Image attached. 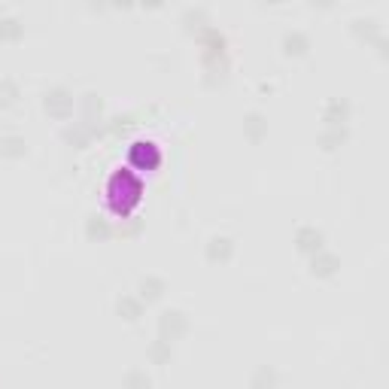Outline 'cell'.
<instances>
[{
  "label": "cell",
  "instance_id": "obj_1",
  "mask_svg": "<svg viewBox=\"0 0 389 389\" xmlns=\"http://www.w3.org/2000/svg\"><path fill=\"white\" fill-rule=\"evenodd\" d=\"M143 198V180L131 167H119L106 180V204L116 216H131V210Z\"/></svg>",
  "mask_w": 389,
  "mask_h": 389
},
{
  "label": "cell",
  "instance_id": "obj_2",
  "mask_svg": "<svg viewBox=\"0 0 389 389\" xmlns=\"http://www.w3.org/2000/svg\"><path fill=\"white\" fill-rule=\"evenodd\" d=\"M128 164L131 171H155L162 164V149L152 140H134L128 146Z\"/></svg>",
  "mask_w": 389,
  "mask_h": 389
},
{
  "label": "cell",
  "instance_id": "obj_3",
  "mask_svg": "<svg viewBox=\"0 0 389 389\" xmlns=\"http://www.w3.org/2000/svg\"><path fill=\"white\" fill-rule=\"evenodd\" d=\"M189 332V316L182 314L180 307H167L162 310V316H158V338L167 341V344H173L177 338Z\"/></svg>",
  "mask_w": 389,
  "mask_h": 389
},
{
  "label": "cell",
  "instance_id": "obj_4",
  "mask_svg": "<svg viewBox=\"0 0 389 389\" xmlns=\"http://www.w3.org/2000/svg\"><path fill=\"white\" fill-rule=\"evenodd\" d=\"M73 91H67V88H61V86H55V88H49L43 95V106H46V113L49 116H55V119H67L73 113Z\"/></svg>",
  "mask_w": 389,
  "mask_h": 389
},
{
  "label": "cell",
  "instance_id": "obj_5",
  "mask_svg": "<svg viewBox=\"0 0 389 389\" xmlns=\"http://www.w3.org/2000/svg\"><path fill=\"white\" fill-rule=\"evenodd\" d=\"M97 134H101V125H95V122H73V125L64 128V140L76 149L88 146L91 137H97Z\"/></svg>",
  "mask_w": 389,
  "mask_h": 389
},
{
  "label": "cell",
  "instance_id": "obj_6",
  "mask_svg": "<svg viewBox=\"0 0 389 389\" xmlns=\"http://www.w3.org/2000/svg\"><path fill=\"white\" fill-rule=\"evenodd\" d=\"M323 243H325V234L319 231L316 225H301L298 231H295V247L301 249V253H307V256H314L323 249Z\"/></svg>",
  "mask_w": 389,
  "mask_h": 389
},
{
  "label": "cell",
  "instance_id": "obj_7",
  "mask_svg": "<svg viewBox=\"0 0 389 389\" xmlns=\"http://www.w3.org/2000/svg\"><path fill=\"white\" fill-rule=\"evenodd\" d=\"M347 119H350V101L347 97H332L323 110L325 128H347Z\"/></svg>",
  "mask_w": 389,
  "mask_h": 389
},
{
  "label": "cell",
  "instance_id": "obj_8",
  "mask_svg": "<svg viewBox=\"0 0 389 389\" xmlns=\"http://www.w3.org/2000/svg\"><path fill=\"white\" fill-rule=\"evenodd\" d=\"M198 40H201L204 46V55H228L225 52V34L219 28H213V25H204L201 30H198Z\"/></svg>",
  "mask_w": 389,
  "mask_h": 389
},
{
  "label": "cell",
  "instance_id": "obj_9",
  "mask_svg": "<svg viewBox=\"0 0 389 389\" xmlns=\"http://www.w3.org/2000/svg\"><path fill=\"white\" fill-rule=\"evenodd\" d=\"M341 268V258L334 253H325V249H319V253L310 256V274L314 277H334Z\"/></svg>",
  "mask_w": 389,
  "mask_h": 389
},
{
  "label": "cell",
  "instance_id": "obj_10",
  "mask_svg": "<svg viewBox=\"0 0 389 389\" xmlns=\"http://www.w3.org/2000/svg\"><path fill=\"white\" fill-rule=\"evenodd\" d=\"M234 253V240L231 238H222V234H216V238L207 240V258L210 262H228Z\"/></svg>",
  "mask_w": 389,
  "mask_h": 389
},
{
  "label": "cell",
  "instance_id": "obj_11",
  "mask_svg": "<svg viewBox=\"0 0 389 389\" xmlns=\"http://www.w3.org/2000/svg\"><path fill=\"white\" fill-rule=\"evenodd\" d=\"M307 49H310V37L304 34V30L292 28V30H286L283 34V52L286 55H304Z\"/></svg>",
  "mask_w": 389,
  "mask_h": 389
},
{
  "label": "cell",
  "instance_id": "obj_12",
  "mask_svg": "<svg viewBox=\"0 0 389 389\" xmlns=\"http://www.w3.org/2000/svg\"><path fill=\"white\" fill-rule=\"evenodd\" d=\"M164 292H167V283L162 277H152V274H146V277L140 280V301H158Z\"/></svg>",
  "mask_w": 389,
  "mask_h": 389
},
{
  "label": "cell",
  "instance_id": "obj_13",
  "mask_svg": "<svg viewBox=\"0 0 389 389\" xmlns=\"http://www.w3.org/2000/svg\"><path fill=\"white\" fill-rule=\"evenodd\" d=\"M116 310L122 319H128V323H137V319L143 316V301L134 298V295H122V298L116 301Z\"/></svg>",
  "mask_w": 389,
  "mask_h": 389
},
{
  "label": "cell",
  "instance_id": "obj_14",
  "mask_svg": "<svg viewBox=\"0 0 389 389\" xmlns=\"http://www.w3.org/2000/svg\"><path fill=\"white\" fill-rule=\"evenodd\" d=\"M86 234H88L91 240H106V238H113V225L106 222L104 216L91 213V216L86 219Z\"/></svg>",
  "mask_w": 389,
  "mask_h": 389
},
{
  "label": "cell",
  "instance_id": "obj_15",
  "mask_svg": "<svg viewBox=\"0 0 389 389\" xmlns=\"http://www.w3.org/2000/svg\"><path fill=\"white\" fill-rule=\"evenodd\" d=\"M350 28H353L356 34L368 37V40H374L377 34H383V28H380V21L374 19V15H356V19L350 21Z\"/></svg>",
  "mask_w": 389,
  "mask_h": 389
},
{
  "label": "cell",
  "instance_id": "obj_16",
  "mask_svg": "<svg viewBox=\"0 0 389 389\" xmlns=\"http://www.w3.org/2000/svg\"><path fill=\"white\" fill-rule=\"evenodd\" d=\"M243 131H247L249 140H262V137L268 134V119H265L262 113H249V116L243 119Z\"/></svg>",
  "mask_w": 389,
  "mask_h": 389
},
{
  "label": "cell",
  "instance_id": "obj_17",
  "mask_svg": "<svg viewBox=\"0 0 389 389\" xmlns=\"http://www.w3.org/2000/svg\"><path fill=\"white\" fill-rule=\"evenodd\" d=\"M204 70H207V79H225L228 73V55H204Z\"/></svg>",
  "mask_w": 389,
  "mask_h": 389
},
{
  "label": "cell",
  "instance_id": "obj_18",
  "mask_svg": "<svg viewBox=\"0 0 389 389\" xmlns=\"http://www.w3.org/2000/svg\"><path fill=\"white\" fill-rule=\"evenodd\" d=\"M0 152H3L6 158H21V155L28 152L25 137H19V134H6L3 140H0Z\"/></svg>",
  "mask_w": 389,
  "mask_h": 389
},
{
  "label": "cell",
  "instance_id": "obj_19",
  "mask_svg": "<svg viewBox=\"0 0 389 389\" xmlns=\"http://www.w3.org/2000/svg\"><path fill=\"white\" fill-rule=\"evenodd\" d=\"M79 106H82V113H86V122H97V116H101V110H104V101L95 91H86V95L79 97Z\"/></svg>",
  "mask_w": 389,
  "mask_h": 389
},
{
  "label": "cell",
  "instance_id": "obj_20",
  "mask_svg": "<svg viewBox=\"0 0 389 389\" xmlns=\"http://www.w3.org/2000/svg\"><path fill=\"white\" fill-rule=\"evenodd\" d=\"M146 356L152 359V365H167L171 362V356H173V350H171V344H167V341H152L149 344V350H146Z\"/></svg>",
  "mask_w": 389,
  "mask_h": 389
},
{
  "label": "cell",
  "instance_id": "obj_21",
  "mask_svg": "<svg viewBox=\"0 0 389 389\" xmlns=\"http://www.w3.org/2000/svg\"><path fill=\"white\" fill-rule=\"evenodd\" d=\"M25 25L15 15H0V40H19Z\"/></svg>",
  "mask_w": 389,
  "mask_h": 389
},
{
  "label": "cell",
  "instance_id": "obj_22",
  "mask_svg": "<svg viewBox=\"0 0 389 389\" xmlns=\"http://www.w3.org/2000/svg\"><path fill=\"white\" fill-rule=\"evenodd\" d=\"M182 25L201 30L204 25H210V21H207V10H204V6H189V10L182 12Z\"/></svg>",
  "mask_w": 389,
  "mask_h": 389
},
{
  "label": "cell",
  "instance_id": "obj_23",
  "mask_svg": "<svg viewBox=\"0 0 389 389\" xmlns=\"http://www.w3.org/2000/svg\"><path fill=\"white\" fill-rule=\"evenodd\" d=\"M344 140H347V128H325V131L319 134V146L323 149H334Z\"/></svg>",
  "mask_w": 389,
  "mask_h": 389
},
{
  "label": "cell",
  "instance_id": "obj_24",
  "mask_svg": "<svg viewBox=\"0 0 389 389\" xmlns=\"http://www.w3.org/2000/svg\"><path fill=\"white\" fill-rule=\"evenodd\" d=\"M274 383H277V371H274L271 365H258L256 374H253V386L256 389H271Z\"/></svg>",
  "mask_w": 389,
  "mask_h": 389
},
{
  "label": "cell",
  "instance_id": "obj_25",
  "mask_svg": "<svg viewBox=\"0 0 389 389\" xmlns=\"http://www.w3.org/2000/svg\"><path fill=\"white\" fill-rule=\"evenodd\" d=\"M122 386L125 389H149V374L140 368H131V371H125V377H122Z\"/></svg>",
  "mask_w": 389,
  "mask_h": 389
},
{
  "label": "cell",
  "instance_id": "obj_26",
  "mask_svg": "<svg viewBox=\"0 0 389 389\" xmlns=\"http://www.w3.org/2000/svg\"><path fill=\"white\" fill-rule=\"evenodd\" d=\"M134 125H137V122H134V116H131V113H125V116H113L110 122H106V131L119 137V134H128Z\"/></svg>",
  "mask_w": 389,
  "mask_h": 389
},
{
  "label": "cell",
  "instance_id": "obj_27",
  "mask_svg": "<svg viewBox=\"0 0 389 389\" xmlns=\"http://www.w3.org/2000/svg\"><path fill=\"white\" fill-rule=\"evenodd\" d=\"M15 101H19V82L0 79V106H12Z\"/></svg>",
  "mask_w": 389,
  "mask_h": 389
},
{
  "label": "cell",
  "instance_id": "obj_28",
  "mask_svg": "<svg viewBox=\"0 0 389 389\" xmlns=\"http://www.w3.org/2000/svg\"><path fill=\"white\" fill-rule=\"evenodd\" d=\"M374 43H377V52H380V55H386V49H389V40H386V37H383V34H377V37H374Z\"/></svg>",
  "mask_w": 389,
  "mask_h": 389
}]
</instances>
